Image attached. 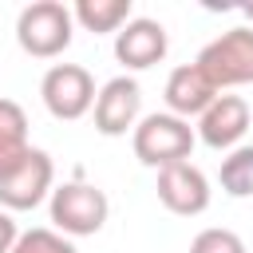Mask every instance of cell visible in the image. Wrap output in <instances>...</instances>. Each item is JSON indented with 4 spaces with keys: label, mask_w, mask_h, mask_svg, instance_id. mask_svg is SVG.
Instances as JSON below:
<instances>
[{
    "label": "cell",
    "mask_w": 253,
    "mask_h": 253,
    "mask_svg": "<svg viewBox=\"0 0 253 253\" xmlns=\"http://www.w3.org/2000/svg\"><path fill=\"white\" fill-rule=\"evenodd\" d=\"M194 154V126L178 115H146L134 126V158L142 166H174Z\"/></svg>",
    "instance_id": "obj_2"
},
{
    "label": "cell",
    "mask_w": 253,
    "mask_h": 253,
    "mask_svg": "<svg viewBox=\"0 0 253 253\" xmlns=\"http://www.w3.org/2000/svg\"><path fill=\"white\" fill-rule=\"evenodd\" d=\"M166 47H170V40H166V28L158 20H130L115 36V59L123 67H134V71L166 59Z\"/></svg>",
    "instance_id": "obj_9"
},
{
    "label": "cell",
    "mask_w": 253,
    "mask_h": 253,
    "mask_svg": "<svg viewBox=\"0 0 253 253\" xmlns=\"http://www.w3.org/2000/svg\"><path fill=\"white\" fill-rule=\"evenodd\" d=\"M130 16V0H79L75 4V20L95 32V36H107V32H119Z\"/></svg>",
    "instance_id": "obj_13"
},
{
    "label": "cell",
    "mask_w": 253,
    "mask_h": 253,
    "mask_svg": "<svg viewBox=\"0 0 253 253\" xmlns=\"http://www.w3.org/2000/svg\"><path fill=\"white\" fill-rule=\"evenodd\" d=\"M71 32H75V12H67L55 0H36L20 12L16 20V40L28 55L36 59H55L71 47Z\"/></svg>",
    "instance_id": "obj_1"
},
{
    "label": "cell",
    "mask_w": 253,
    "mask_h": 253,
    "mask_svg": "<svg viewBox=\"0 0 253 253\" xmlns=\"http://www.w3.org/2000/svg\"><path fill=\"white\" fill-rule=\"evenodd\" d=\"M190 253H245V241L233 229H202L190 241Z\"/></svg>",
    "instance_id": "obj_16"
},
{
    "label": "cell",
    "mask_w": 253,
    "mask_h": 253,
    "mask_svg": "<svg viewBox=\"0 0 253 253\" xmlns=\"http://www.w3.org/2000/svg\"><path fill=\"white\" fill-rule=\"evenodd\" d=\"M107 213H111V202L91 182H67L59 190H51V221L71 237L99 233L107 225Z\"/></svg>",
    "instance_id": "obj_3"
},
{
    "label": "cell",
    "mask_w": 253,
    "mask_h": 253,
    "mask_svg": "<svg viewBox=\"0 0 253 253\" xmlns=\"http://www.w3.org/2000/svg\"><path fill=\"white\" fill-rule=\"evenodd\" d=\"M12 253H79V249L67 237H59L55 229H28V233H20Z\"/></svg>",
    "instance_id": "obj_15"
},
{
    "label": "cell",
    "mask_w": 253,
    "mask_h": 253,
    "mask_svg": "<svg viewBox=\"0 0 253 253\" xmlns=\"http://www.w3.org/2000/svg\"><path fill=\"white\" fill-rule=\"evenodd\" d=\"M241 12H245V16L253 20V0H249V4H241Z\"/></svg>",
    "instance_id": "obj_18"
},
{
    "label": "cell",
    "mask_w": 253,
    "mask_h": 253,
    "mask_svg": "<svg viewBox=\"0 0 253 253\" xmlns=\"http://www.w3.org/2000/svg\"><path fill=\"white\" fill-rule=\"evenodd\" d=\"M28 115L20 103L0 99V174L12 170L24 154H28Z\"/></svg>",
    "instance_id": "obj_12"
},
{
    "label": "cell",
    "mask_w": 253,
    "mask_h": 253,
    "mask_svg": "<svg viewBox=\"0 0 253 253\" xmlns=\"http://www.w3.org/2000/svg\"><path fill=\"white\" fill-rule=\"evenodd\" d=\"M158 202L178 217H198L210 206V182L198 166L174 162L158 170Z\"/></svg>",
    "instance_id": "obj_7"
},
{
    "label": "cell",
    "mask_w": 253,
    "mask_h": 253,
    "mask_svg": "<svg viewBox=\"0 0 253 253\" xmlns=\"http://www.w3.org/2000/svg\"><path fill=\"white\" fill-rule=\"evenodd\" d=\"M221 190L233 194V198L253 194V146H241L221 162Z\"/></svg>",
    "instance_id": "obj_14"
},
{
    "label": "cell",
    "mask_w": 253,
    "mask_h": 253,
    "mask_svg": "<svg viewBox=\"0 0 253 253\" xmlns=\"http://www.w3.org/2000/svg\"><path fill=\"white\" fill-rule=\"evenodd\" d=\"M40 95H43V107H47L55 119H63V123L83 119V115L95 107V99H99L91 71L79 67V63H55V67L43 75Z\"/></svg>",
    "instance_id": "obj_5"
},
{
    "label": "cell",
    "mask_w": 253,
    "mask_h": 253,
    "mask_svg": "<svg viewBox=\"0 0 253 253\" xmlns=\"http://www.w3.org/2000/svg\"><path fill=\"white\" fill-rule=\"evenodd\" d=\"M213 99H217V87L210 83V75L198 63H182V67L170 71V79H166V103H170V111L178 119H190V115L202 119L213 107Z\"/></svg>",
    "instance_id": "obj_10"
},
{
    "label": "cell",
    "mask_w": 253,
    "mask_h": 253,
    "mask_svg": "<svg viewBox=\"0 0 253 253\" xmlns=\"http://www.w3.org/2000/svg\"><path fill=\"white\" fill-rule=\"evenodd\" d=\"M51 178H55L51 158L32 146L12 170L0 174V206L4 210H36L43 202V194L51 190Z\"/></svg>",
    "instance_id": "obj_6"
},
{
    "label": "cell",
    "mask_w": 253,
    "mask_h": 253,
    "mask_svg": "<svg viewBox=\"0 0 253 253\" xmlns=\"http://www.w3.org/2000/svg\"><path fill=\"white\" fill-rule=\"evenodd\" d=\"M245 130H249V103H245L241 95H217L213 107H210V111L202 115V123H198L202 142L213 146V150L233 146Z\"/></svg>",
    "instance_id": "obj_11"
},
{
    "label": "cell",
    "mask_w": 253,
    "mask_h": 253,
    "mask_svg": "<svg viewBox=\"0 0 253 253\" xmlns=\"http://www.w3.org/2000/svg\"><path fill=\"white\" fill-rule=\"evenodd\" d=\"M138 107H142V95H138V83L119 75L111 83H103L99 99H95V130L107 134V138H119L134 126L138 119Z\"/></svg>",
    "instance_id": "obj_8"
},
{
    "label": "cell",
    "mask_w": 253,
    "mask_h": 253,
    "mask_svg": "<svg viewBox=\"0 0 253 253\" xmlns=\"http://www.w3.org/2000/svg\"><path fill=\"white\" fill-rule=\"evenodd\" d=\"M16 241H20L16 221L8 217V210H0V253H12V249H16Z\"/></svg>",
    "instance_id": "obj_17"
},
{
    "label": "cell",
    "mask_w": 253,
    "mask_h": 253,
    "mask_svg": "<svg viewBox=\"0 0 253 253\" xmlns=\"http://www.w3.org/2000/svg\"><path fill=\"white\" fill-rule=\"evenodd\" d=\"M194 63L210 75V83L217 91L221 87L253 83V28H229L225 36H217L213 43H206Z\"/></svg>",
    "instance_id": "obj_4"
}]
</instances>
